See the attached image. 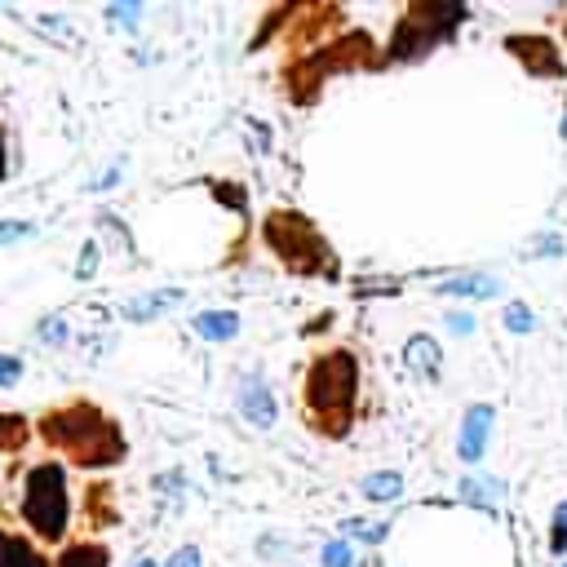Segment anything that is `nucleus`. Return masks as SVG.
Instances as JSON below:
<instances>
[{
	"label": "nucleus",
	"instance_id": "obj_10",
	"mask_svg": "<svg viewBox=\"0 0 567 567\" xmlns=\"http://www.w3.org/2000/svg\"><path fill=\"white\" fill-rule=\"evenodd\" d=\"M404 364H408V373H412V377H421V381H439L443 350H439L435 337L412 333V337H408V346H404Z\"/></svg>",
	"mask_w": 567,
	"mask_h": 567
},
{
	"label": "nucleus",
	"instance_id": "obj_20",
	"mask_svg": "<svg viewBox=\"0 0 567 567\" xmlns=\"http://www.w3.org/2000/svg\"><path fill=\"white\" fill-rule=\"evenodd\" d=\"M319 563L324 567H355V550H350V541H328L324 554H319Z\"/></svg>",
	"mask_w": 567,
	"mask_h": 567
},
{
	"label": "nucleus",
	"instance_id": "obj_26",
	"mask_svg": "<svg viewBox=\"0 0 567 567\" xmlns=\"http://www.w3.org/2000/svg\"><path fill=\"white\" fill-rule=\"evenodd\" d=\"M164 567H204V554L195 550V545H182V550L169 554V563H164Z\"/></svg>",
	"mask_w": 567,
	"mask_h": 567
},
{
	"label": "nucleus",
	"instance_id": "obj_28",
	"mask_svg": "<svg viewBox=\"0 0 567 567\" xmlns=\"http://www.w3.org/2000/svg\"><path fill=\"white\" fill-rule=\"evenodd\" d=\"M559 253H563L559 235H541V240H536V249H532V257H559Z\"/></svg>",
	"mask_w": 567,
	"mask_h": 567
},
{
	"label": "nucleus",
	"instance_id": "obj_24",
	"mask_svg": "<svg viewBox=\"0 0 567 567\" xmlns=\"http://www.w3.org/2000/svg\"><path fill=\"white\" fill-rule=\"evenodd\" d=\"M550 550L554 554H567V501L554 510V528H550Z\"/></svg>",
	"mask_w": 567,
	"mask_h": 567
},
{
	"label": "nucleus",
	"instance_id": "obj_22",
	"mask_svg": "<svg viewBox=\"0 0 567 567\" xmlns=\"http://www.w3.org/2000/svg\"><path fill=\"white\" fill-rule=\"evenodd\" d=\"M443 328H448L452 337H474V328H479V319H474L470 311H448V315H443Z\"/></svg>",
	"mask_w": 567,
	"mask_h": 567
},
{
	"label": "nucleus",
	"instance_id": "obj_14",
	"mask_svg": "<svg viewBox=\"0 0 567 567\" xmlns=\"http://www.w3.org/2000/svg\"><path fill=\"white\" fill-rule=\"evenodd\" d=\"M359 492H364L368 501H377V505H390V501L404 497V474H395V470H377V474H368V479L359 483Z\"/></svg>",
	"mask_w": 567,
	"mask_h": 567
},
{
	"label": "nucleus",
	"instance_id": "obj_6",
	"mask_svg": "<svg viewBox=\"0 0 567 567\" xmlns=\"http://www.w3.org/2000/svg\"><path fill=\"white\" fill-rule=\"evenodd\" d=\"M235 404H240V417L249 421L253 430H271L275 417H280V412H275V395H271V386H266L262 373H244L240 377Z\"/></svg>",
	"mask_w": 567,
	"mask_h": 567
},
{
	"label": "nucleus",
	"instance_id": "obj_3",
	"mask_svg": "<svg viewBox=\"0 0 567 567\" xmlns=\"http://www.w3.org/2000/svg\"><path fill=\"white\" fill-rule=\"evenodd\" d=\"M262 240L293 275H337V257L328 249V240L319 235V226L297 209H275L262 222Z\"/></svg>",
	"mask_w": 567,
	"mask_h": 567
},
{
	"label": "nucleus",
	"instance_id": "obj_5",
	"mask_svg": "<svg viewBox=\"0 0 567 567\" xmlns=\"http://www.w3.org/2000/svg\"><path fill=\"white\" fill-rule=\"evenodd\" d=\"M457 23H466V5H426V0L408 5L404 18H399V27H395V36H390L386 63H412V58H421Z\"/></svg>",
	"mask_w": 567,
	"mask_h": 567
},
{
	"label": "nucleus",
	"instance_id": "obj_15",
	"mask_svg": "<svg viewBox=\"0 0 567 567\" xmlns=\"http://www.w3.org/2000/svg\"><path fill=\"white\" fill-rule=\"evenodd\" d=\"M54 567H111V554H107V545H98V541H76L58 554Z\"/></svg>",
	"mask_w": 567,
	"mask_h": 567
},
{
	"label": "nucleus",
	"instance_id": "obj_29",
	"mask_svg": "<svg viewBox=\"0 0 567 567\" xmlns=\"http://www.w3.org/2000/svg\"><path fill=\"white\" fill-rule=\"evenodd\" d=\"M142 14V5H111L107 18H116V23H133V18Z\"/></svg>",
	"mask_w": 567,
	"mask_h": 567
},
{
	"label": "nucleus",
	"instance_id": "obj_8",
	"mask_svg": "<svg viewBox=\"0 0 567 567\" xmlns=\"http://www.w3.org/2000/svg\"><path fill=\"white\" fill-rule=\"evenodd\" d=\"M505 49H510L528 71H536V76H567L563 58H559V45H554L550 36H510L505 40Z\"/></svg>",
	"mask_w": 567,
	"mask_h": 567
},
{
	"label": "nucleus",
	"instance_id": "obj_18",
	"mask_svg": "<svg viewBox=\"0 0 567 567\" xmlns=\"http://www.w3.org/2000/svg\"><path fill=\"white\" fill-rule=\"evenodd\" d=\"M14 567H54L27 536H14Z\"/></svg>",
	"mask_w": 567,
	"mask_h": 567
},
{
	"label": "nucleus",
	"instance_id": "obj_4",
	"mask_svg": "<svg viewBox=\"0 0 567 567\" xmlns=\"http://www.w3.org/2000/svg\"><path fill=\"white\" fill-rule=\"evenodd\" d=\"M23 519L40 541H63L71 523V497H67V470L58 461H40L23 479Z\"/></svg>",
	"mask_w": 567,
	"mask_h": 567
},
{
	"label": "nucleus",
	"instance_id": "obj_19",
	"mask_svg": "<svg viewBox=\"0 0 567 567\" xmlns=\"http://www.w3.org/2000/svg\"><path fill=\"white\" fill-rule=\"evenodd\" d=\"M36 337L45 346H63L67 342V319L63 315H45L40 319V328H36Z\"/></svg>",
	"mask_w": 567,
	"mask_h": 567
},
{
	"label": "nucleus",
	"instance_id": "obj_12",
	"mask_svg": "<svg viewBox=\"0 0 567 567\" xmlns=\"http://www.w3.org/2000/svg\"><path fill=\"white\" fill-rule=\"evenodd\" d=\"M457 497L474 505V510H488V514H497V501L505 497V483L501 479H461L457 483Z\"/></svg>",
	"mask_w": 567,
	"mask_h": 567
},
{
	"label": "nucleus",
	"instance_id": "obj_31",
	"mask_svg": "<svg viewBox=\"0 0 567 567\" xmlns=\"http://www.w3.org/2000/svg\"><path fill=\"white\" fill-rule=\"evenodd\" d=\"M116 182H120V164H116V169H107V173H102V178H98L89 191H107V187H116Z\"/></svg>",
	"mask_w": 567,
	"mask_h": 567
},
{
	"label": "nucleus",
	"instance_id": "obj_35",
	"mask_svg": "<svg viewBox=\"0 0 567 567\" xmlns=\"http://www.w3.org/2000/svg\"><path fill=\"white\" fill-rule=\"evenodd\" d=\"M563 36H567V27H563Z\"/></svg>",
	"mask_w": 567,
	"mask_h": 567
},
{
	"label": "nucleus",
	"instance_id": "obj_13",
	"mask_svg": "<svg viewBox=\"0 0 567 567\" xmlns=\"http://www.w3.org/2000/svg\"><path fill=\"white\" fill-rule=\"evenodd\" d=\"M191 328L204 342H231V337L240 333V315L235 311H200L191 319Z\"/></svg>",
	"mask_w": 567,
	"mask_h": 567
},
{
	"label": "nucleus",
	"instance_id": "obj_34",
	"mask_svg": "<svg viewBox=\"0 0 567 567\" xmlns=\"http://www.w3.org/2000/svg\"><path fill=\"white\" fill-rule=\"evenodd\" d=\"M563 129H567V120H563Z\"/></svg>",
	"mask_w": 567,
	"mask_h": 567
},
{
	"label": "nucleus",
	"instance_id": "obj_16",
	"mask_svg": "<svg viewBox=\"0 0 567 567\" xmlns=\"http://www.w3.org/2000/svg\"><path fill=\"white\" fill-rule=\"evenodd\" d=\"M342 532L350 536V541H368V545H377V541H386L390 523H368V519H350V523H342Z\"/></svg>",
	"mask_w": 567,
	"mask_h": 567
},
{
	"label": "nucleus",
	"instance_id": "obj_25",
	"mask_svg": "<svg viewBox=\"0 0 567 567\" xmlns=\"http://www.w3.org/2000/svg\"><path fill=\"white\" fill-rule=\"evenodd\" d=\"M94 271H98V244L89 240L85 249H80V262H76V280L85 284V280H94Z\"/></svg>",
	"mask_w": 567,
	"mask_h": 567
},
{
	"label": "nucleus",
	"instance_id": "obj_7",
	"mask_svg": "<svg viewBox=\"0 0 567 567\" xmlns=\"http://www.w3.org/2000/svg\"><path fill=\"white\" fill-rule=\"evenodd\" d=\"M492 426H497V408L492 404H474L466 417H461V439H457V457L466 466H479L483 452H488V439H492Z\"/></svg>",
	"mask_w": 567,
	"mask_h": 567
},
{
	"label": "nucleus",
	"instance_id": "obj_1",
	"mask_svg": "<svg viewBox=\"0 0 567 567\" xmlns=\"http://www.w3.org/2000/svg\"><path fill=\"white\" fill-rule=\"evenodd\" d=\"M40 439H45L49 448L67 452V457L85 470H107V466H116V461H125V452H129L120 426L107 412H98L94 404H67V408L45 412V417H40Z\"/></svg>",
	"mask_w": 567,
	"mask_h": 567
},
{
	"label": "nucleus",
	"instance_id": "obj_2",
	"mask_svg": "<svg viewBox=\"0 0 567 567\" xmlns=\"http://www.w3.org/2000/svg\"><path fill=\"white\" fill-rule=\"evenodd\" d=\"M355 399H359L355 350L337 346L315 355L302 381V404H306V417H311V430H319L328 439H342L350 426V412H355Z\"/></svg>",
	"mask_w": 567,
	"mask_h": 567
},
{
	"label": "nucleus",
	"instance_id": "obj_27",
	"mask_svg": "<svg viewBox=\"0 0 567 567\" xmlns=\"http://www.w3.org/2000/svg\"><path fill=\"white\" fill-rule=\"evenodd\" d=\"M36 226L32 222H0V244H18V240H27Z\"/></svg>",
	"mask_w": 567,
	"mask_h": 567
},
{
	"label": "nucleus",
	"instance_id": "obj_17",
	"mask_svg": "<svg viewBox=\"0 0 567 567\" xmlns=\"http://www.w3.org/2000/svg\"><path fill=\"white\" fill-rule=\"evenodd\" d=\"M505 328H510V333H532V328H536L532 306H523V302H510V306H505Z\"/></svg>",
	"mask_w": 567,
	"mask_h": 567
},
{
	"label": "nucleus",
	"instance_id": "obj_23",
	"mask_svg": "<svg viewBox=\"0 0 567 567\" xmlns=\"http://www.w3.org/2000/svg\"><path fill=\"white\" fill-rule=\"evenodd\" d=\"M23 359L18 355H0V390H9V386H18V381H23Z\"/></svg>",
	"mask_w": 567,
	"mask_h": 567
},
{
	"label": "nucleus",
	"instance_id": "obj_21",
	"mask_svg": "<svg viewBox=\"0 0 567 567\" xmlns=\"http://www.w3.org/2000/svg\"><path fill=\"white\" fill-rule=\"evenodd\" d=\"M23 426H27L23 417H0V448H9V452L23 448V439H27Z\"/></svg>",
	"mask_w": 567,
	"mask_h": 567
},
{
	"label": "nucleus",
	"instance_id": "obj_9",
	"mask_svg": "<svg viewBox=\"0 0 567 567\" xmlns=\"http://www.w3.org/2000/svg\"><path fill=\"white\" fill-rule=\"evenodd\" d=\"M178 302H182V288H151V293L129 297V302L120 306V319H129V324H151V319L173 311Z\"/></svg>",
	"mask_w": 567,
	"mask_h": 567
},
{
	"label": "nucleus",
	"instance_id": "obj_32",
	"mask_svg": "<svg viewBox=\"0 0 567 567\" xmlns=\"http://www.w3.org/2000/svg\"><path fill=\"white\" fill-rule=\"evenodd\" d=\"M5 173H9V151H5V138H0V182H5Z\"/></svg>",
	"mask_w": 567,
	"mask_h": 567
},
{
	"label": "nucleus",
	"instance_id": "obj_11",
	"mask_svg": "<svg viewBox=\"0 0 567 567\" xmlns=\"http://www.w3.org/2000/svg\"><path fill=\"white\" fill-rule=\"evenodd\" d=\"M501 280L497 275H479V271H470V275H452L448 284H435V293L443 297H470V302H492V297H501Z\"/></svg>",
	"mask_w": 567,
	"mask_h": 567
},
{
	"label": "nucleus",
	"instance_id": "obj_30",
	"mask_svg": "<svg viewBox=\"0 0 567 567\" xmlns=\"http://www.w3.org/2000/svg\"><path fill=\"white\" fill-rule=\"evenodd\" d=\"M0 567H14V536L0 528Z\"/></svg>",
	"mask_w": 567,
	"mask_h": 567
},
{
	"label": "nucleus",
	"instance_id": "obj_33",
	"mask_svg": "<svg viewBox=\"0 0 567 567\" xmlns=\"http://www.w3.org/2000/svg\"><path fill=\"white\" fill-rule=\"evenodd\" d=\"M133 567H160L156 559H138V563H133Z\"/></svg>",
	"mask_w": 567,
	"mask_h": 567
}]
</instances>
